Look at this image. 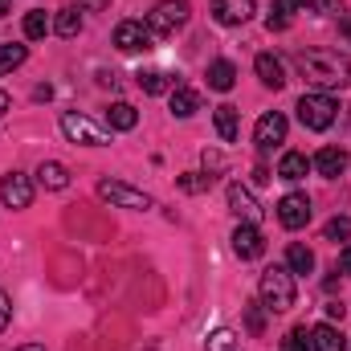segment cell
I'll return each mask as SVG.
<instances>
[{
    "label": "cell",
    "mask_w": 351,
    "mask_h": 351,
    "mask_svg": "<svg viewBox=\"0 0 351 351\" xmlns=\"http://www.w3.org/2000/svg\"><path fill=\"white\" fill-rule=\"evenodd\" d=\"M286 269H290V274H311V269H315V254H311L302 241H294V245L286 250Z\"/></svg>",
    "instance_id": "cb8c5ba5"
},
{
    "label": "cell",
    "mask_w": 351,
    "mask_h": 351,
    "mask_svg": "<svg viewBox=\"0 0 351 351\" xmlns=\"http://www.w3.org/2000/svg\"><path fill=\"white\" fill-rule=\"evenodd\" d=\"M114 45H119L123 53H143V49L156 45V33H152L143 21H123V25L114 29Z\"/></svg>",
    "instance_id": "52a82bcc"
},
{
    "label": "cell",
    "mask_w": 351,
    "mask_h": 351,
    "mask_svg": "<svg viewBox=\"0 0 351 351\" xmlns=\"http://www.w3.org/2000/svg\"><path fill=\"white\" fill-rule=\"evenodd\" d=\"M278 221H282V229H302V225L311 221V196L286 192V196L278 200Z\"/></svg>",
    "instance_id": "ba28073f"
},
{
    "label": "cell",
    "mask_w": 351,
    "mask_h": 351,
    "mask_svg": "<svg viewBox=\"0 0 351 351\" xmlns=\"http://www.w3.org/2000/svg\"><path fill=\"white\" fill-rule=\"evenodd\" d=\"M217 135L225 139V143H233L237 135H241V114H237V106H217Z\"/></svg>",
    "instance_id": "d6986e66"
},
{
    "label": "cell",
    "mask_w": 351,
    "mask_h": 351,
    "mask_svg": "<svg viewBox=\"0 0 351 351\" xmlns=\"http://www.w3.org/2000/svg\"><path fill=\"white\" fill-rule=\"evenodd\" d=\"M233 82H237V66H233V62L221 58V62L208 66V90H221V94H225V90H233Z\"/></svg>",
    "instance_id": "44dd1931"
},
{
    "label": "cell",
    "mask_w": 351,
    "mask_h": 351,
    "mask_svg": "<svg viewBox=\"0 0 351 351\" xmlns=\"http://www.w3.org/2000/svg\"><path fill=\"white\" fill-rule=\"evenodd\" d=\"M12 351H45V343H25V348H12Z\"/></svg>",
    "instance_id": "60d3db41"
},
{
    "label": "cell",
    "mask_w": 351,
    "mask_h": 351,
    "mask_svg": "<svg viewBox=\"0 0 351 351\" xmlns=\"http://www.w3.org/2000/svg\"><path fill=\"white\" fill-rule=\"evenodd\" d=\"M110 0H78V8H90V12H98V8H106Z\"/></svg>",
    "instance_id": "8d00e7d4"
},
{
    "label": "cell",
    "mask_w": 351,
    "mask_h": 351,
    "mask_svg": "<svg viewBox=\"0 0 351 351\" xmlns=\"http://www.w3.org/2000/svg\"><path fill=\"white\" fill-rule=\"evenodd\" d=\"M282 351H311V335H306V327H294V331L282 339Z\"/></svg>",
    "instance_id": "f546056e"
},
{
    "label": "cell",
    "mask_w": 351,
    "mask_h": 351,
    "mask_svg": "<svg viewBox=\"0 0 351 351\" xmlns=\"http://www.w3.org/2000/svg\"><path fill=\"white\" fill-rule=\"evenodd\" d=\"M204 168H208V172H221V168H225V160H221L217 152H204Z\"/></svg>",
    "instance_id": "e575fe53"
},
{
    "label": "cell",
    "mask_w": 351,
    "mask_h": 351,
    "mask_svg": "<svg viewBox=\"0 0 351 351\" xmlns=\"http://www.w3.org/2000/svg\"><path fill=\"white\" fill-rule=\"evenodd\" d=\"M339 29H343V37L351 41V16H343V21H339Z\"/></svg>",
    "instance_id": "ab89813d"
},
{
    "label": "cell",
    "mask_w": 351,
    "mask_h": 351,
    "mask_svg": "<svg viewBox=\"0 0 351 351\" xmlns=\"http://www.w3.org/2000/svg\"><path fill=\"white\" fill-rule=\"evenodd\" d=\"M311 164H315V172L319 176L335 180V176H343V168H348V152H343V147H323Z\"/></svg>",
    "instance_id": "9a60e30c"
},
{
    "label": "cell",
    "mask_w": 351,
    "mask_h": 351,
    "mask_svg": "<svg viewBox=\"0 0 351 351\" xmlns=\"http://www.w3.org/2000/svg\"><path fill=\"white\" fill-rule=\"evenodd\" d=\"M98 196L110 200L114 208H135V213L156 208V200H152L147 192H139V188H131V184H123V180H102V184H98Z\"/></svg>",
    "instance_id": "5b68a950"
},
{
    "label": "cell",
    "mask_w": 351,
    "mask_h": 351,
    "mask_svg": "<svg viewBox=\"0 0 351 351\" xmlns=\"http://www.w3.org/2000/svg\"><path fill=\"white\" fill-rule=\"evenodd\" d=\"M306 4H315V12H323V16H335L339 12V0H306Z\"/></svg>",
    "instance_id": "d6a6232c"
},
{
    "label": "cell",
    "mask_w": 351,
    "mask_h": 351,
    "mask_svg": "<svg viewBox=\"0 0 351 351\" xmlns=\"http://www.w3.org/2000/svg\"><path fill=\"white\" fill-rule=\"evenodd\" d=\"M306 172H311V160H306L302 152H286L282 164H278V176H282V180H302Z\"/></svg>",
    "instance_id": "603a6c76"
},
{
    "label": "cell",
    "mask_w": 351,
    "mask_h": 351,
    "mask_svg": "<svg viewBox=\"0 0 351 351\" xmlns=\"http://www.w3.org/2000/svg\"><path fill=\"white\" fill-rule=\"evenodd\" d=\"M200 110V94L192 86H184V82H176L172 86V114L176 119H192Z\"/></svg>",
    "instance_id": "e0dca14e"
},
{
    "label": "cell",
    "mask_w": 351,
    "mask_h": 351,
    "mask_svg": "<svg viewBox=\"0 0 351 351\" xmlns=\"http://www.w3.org/2000/svg\"><path fill=\"white\" fill-rule=\"evenodd\" d=\"M254 139H258V147L269 152V147H278V143H286V114H278V110H269L258 119V127H254Z\"/></svg>",
    "instance_id": "8fae6325"
},
{
    "label": "cell",
    "mask_w": 351,
    "mask_h": 351,
    "mask_svg": "<svg viewBox=\"0 0 351 351\" xmlns=\"http://www.w3.org/2000/svg\"><path fill=\"white\" fill-rule=\"evenodd\" d=\"M335 114H339V102L331 98V94H302L298 98V123L306 127V131H327L331 123H335Z\"/></svg>",
    "instance_id": "3957f363"
},
{
    "label": "cell",
    "mask_w": 351,
    "mask_h": 351,
    "mask_svg": "<svg viewBox=\"0 0 351 351\" xmlns=\"http://www.w3.org/2000/svg\"><path fill=\"white\" fill-rule=\"evenodd\" d=\"M339 269H343V274H351V245L339 254Z\"/></svg>",
    "instance_id": "74e56055"
},
{
    "label": "cell",
    "mask_w": 351,
    "mask_h": 351,
    "mask_svg": "<svg viewBox=\"0 0 351 351\" xmlns=\"http://www.w3.org/2000/svg\"><path fill=\"white\" fill-rule=\"evenodd\" d=\"M233 254H237L241 262H258V258L265 254V237H262V229H258V225H245V221H241V225L233 229Z\"/></svg>",
    "instance_id": "30bf717a"
},
{
    "label": "cell",
    "mask_w": 351,
    "mask_h": 351,
    "mask_svg": "<svg viewBox=\"0 0 351 351\" xmlns=\"http://www.w3.org/2000/svg\"><path fill=\"white\" fill-rule=\"evenodd\" d=\"M37 184L49 188V192H62V188H70V168L58 164V160H45V164L37 168Z\"/></svg>",
    "instance_id": "2e32d148"
},
{
    "label": "cell",
    "mask_w": 351,
    "mask_h": 351,
    "mask_svg": "<svg viewBox=\"0 0 351 351\" xmlns=\"http://www.w3.org/2000/svg\"><path fill=\"white\" fill-rule=\"evenodd\" d=\"M298 70L311 86H319L323 94L335 86H351V62L339 58L335 49H306L298 53Z\"/></svg>",
    "instance_id": "6da1fadb"
},
{
    "label": "cell",
    "mask_w": 351,
    "mask_h": 351,
    "mask_svg": "<svg viewBox=\"0 0 351 351\" xmlns=\"http://www.w3.org/2000/svg\"><path fill=\"white\" fill-rule=\"evenodd\" d=\"M298 8H306V0H274V12L265 16V29H269V33H274V29H286Z\"/></svg>",
    "instance_id": "7402d4cb"
},
{
    "label": "cell",
    "mask_w": 351,
    "mask_h": 351,
    "mask_svg": "<svg viewBox=\"0 0 351 351\" xmlns=\"http://www.w3.org/2000/svg\"><path fill=\"white\" fill-rule=\"evenodd\" d=\"M25 58H29V49H25V45L4 41V45H0V74H12L16 66H25Z\"/></svg>",
    "instance_id": "484cf974"
},
{
    "label": "cell",
    "mask_w": 351,
    "mask_h": 351,
    "mask_svg": "<svg viewBox=\"0 0 351 351\" xmlns=\"http://www.w3.org/2000/svg\"><path fill=\"white\" fill-rule=\"evenodd\" d=\"M8 319H12V302H8V294L0 290V331L8 327Z\"/></svg>",
    "instance_id": "836d02e7"
},
{
    "label": "cell",
    "mask_w": 351,
    "mask_h": 351,
    "mask_svg": "<svg viewBox=\"0 0 351 351\" xmlns=\"http://www.w3.org/2000/svg\"><path fill=\"white\" fill-rule=\"evenodd\" d=\"M184 21H188V0H160V4L147 12V29H152L156 37L176 33Z\"/></svg>",
    "instance_id": "8992f818"
},
{
    "label": "cell",
    "mask_w": 351,
    "mask_h": 351,
    "mask_svg": "<svg viewBox=\"0 0 351 351\" xmlns=\"http://www.w3.org/2000/svg\"><path fill=\"white\" fill-rule=\"evenodd\" d=\"M262 311H258V306H250V331H262Z\"/></svg>",
    "instance_id": "d590c367"
},
{
    "label": "cell",
    "mask_w": 351,
    "mask_h": 351,
    "mask_svg": "<svg viewBox=\"0 0 351 351\" xmlns=\"http://www.w3.org/2000/svg\"><path fill=\"white\" fill-rule=\"evenodd\" d=\"M0 200H4L8 208H29V204H33V180L25 172H8L0 180Z\"/></svg>",
    "instance_id": "9c48e42d"
},
{
    "label": "cell",
    "mask_w": 351,
    "mask_h": 351,
    "mask_svg": "<svg viewBox=\"0 0 351 351\" xmlns=\"http://www.w3.org/2000/svg\"><path fill=\"white\" fill-rule=\"evenodd\" d=\"M213 184V176H200V172H188V176H180V188L184 192H204Z\"/></svg>",
    "instance_id": "4dcf8cb0"
},
{
    "label": "cell",
    "mask_w": 351,
    "mask_h": 351,
    "mask_svg": "<svg viewBox=\"0 0 351 351\" xmlns=\"http://www.w3.org/2000/svg\"><path fill=\"white\" fill-rule=\"evenodd\" d=\"M233 343H237V331H229V327H217L208 335V351H229Z\"/></svg>",
    "instance_id": "f1b7e54d"
},
{
    "label": "cell",
    "mask_w": 351,
    "mask_h": 351,
    "mask_svg": "<svg viewBox=\"0 0 351 351\" xmlns=\"http://www.w3.org/2000/svg\"><path fill=\"white\" fill-rule=\"evenodd\" d=\"M311 351H348V339L331 327V323H319L311 331Z\"/></svg>",
    "instance_id": "ac0fdd59"
},
{
    "label": "cell",
    "mask_w": 351,
    "mask_h": 351,
    "mask_svg": "<svg viewBox=\"0 0 351 351\" xmlns=\"http://www.w3.org/2000/svg\"><path fill=\"white\" fill-rule=\"evenodd\" d=\"M229 208H233L245 225H258V221H262V204H258L254 192L241 188V184H229Z\"/></svg>",
    "instance_id": "7c38bea8"
},
{
    "label": "cell",
    "mask_w": 351,
    "mask_h": 351,
    "mask_svg": "<svg viewBox=\"0 0 351 351\" xmlns=\"http://www.w3.org/2000/svg\"><path fill=\"white\" fill-rule=\"evenodd\" d=\"M213 16L221 25H245L254 16V0H213Z\"/></svg>",
    "instance_id": "4fadbf2b"
},
{
    "label": "cell",
    "mask_w": 351,
    "mask_h": 351,
    "mask_svg": "<svg viewBox=\"0 0 351 351\" xmlns=\"http://www.w3.org/2000/svg\"><path fill=\"white\" fill-rule=\"evenodd\" d=\"M8 106H12V98H8V94L0 90V119H4V110H8Z\"/></svg>",
    "instance_id": "f35d334b"
},
{
    "label": "cell",
    "mask_w": 351,
    "mask_h": 351,
    "mask_svg": "<svg viewBox=\"0 0 351 351\" xmlns=\"http://www.w3.org/2000/svg\"><path fill=\"white\" fill-rule=\"evenodd\" d=\"M62 135H66L70 143H82V147H106V143H110V131L98 127L86 114H78V110H66V114H62Z\"/></svg>",
    "instance_id": "277c9868"
},
{
    "label": "cell",
    "mask_w": 351,
    "mask_h": 351,
    "mask_svg": "<svg viewBox=\"0 0 351 351\" xmlns=\"http://www.w3.org/2000/svg\"><path fill=\"white\" fill-rule=\"evenodd\" d=\"M4 12H8V0H0V16H4Z\"/></svg>",
    "instance_id": "b9f144b4"
},
{
    "label": "cell",
    "mask_w": 351,
    "mask_h": 351,
    "mask_svg": "<svg viewBox=\"0 0 351 351\" xmlns=\"http://www.w3.org/2000/svg\"><path fill=\"white\" fill-rule=\"evenodd\" d=\"M139 86H143V94H164V90H172L176 82L164 70H147V74H139Z\"/></svg>",
    "instance_id": "83f0119b"
},
{
    "label": "cell",
    "mask_w": 351,
    "mask_h": 351,
    "mask_svg": "<svg viewBox=\"0 0 351 351\" xmlns=\"http://www.w3.org/2000/svg\"><path fill=\"white\" fill-rule=\"evenodd\" d=\"M53 33H58V37H78V33H82V16H78V8H62V12L53 16Z\"/></svg>",
    "instance_id": "d4e9b609"
},
{
    "label": "cell",
    "mask_w": 351,
    "mask_h": 351,
    "mask_svg": "<svg viewBox=\"0 0 351 351\" xmlns=\"http://www.w3.org/2000/svg\"><path fill=\"white\" fill-rule=\"evenodd\" d=\"M49 29H53V25H49V16H45L41 8H33V12L25 16V37H29V41H41Z\"/></svg>",
    "instance_id": "4316f807"
},
{
    "label": "cell",
    "mask_w": 351,
    "mask_h": 351,
    "mask_svg": "<svg viewBox=\"0 0 351 351\" xmlns=\"http://www.w3.org/2000/svg\"><path fill=\"white\" fill-rule=\"evenodd\" d=\"M135 123H139V110H135L131 102H114V106L106 110V127H110V131H131Z\"/></svg>",
    "instance_id": "ffe728a7"
},
{
    "label": "cell",
    "mask_w": 351,
    "mask_h": 351,
    "mask_svg": "<svg viewBox=\"0 0 351 351\" xmlns=\"http://www.w3.org/2000/svg\"><path fill=\"white\" fill-rule=\"evenodd\" d=\"M327 237H331V241H339V237H351V221H348V217H335V221L327 225Z\"/></svg>",
    "instance_id": "1f68e13d"
},
{
    "label": "cell",
    "mask_w": 351,
    "mask_h": 351,
    "mask_svg": "<svg viewBox=\"0 0 351 351\" xmlns=\"http://www.w3.org/2000/svg\"><path fill=\"white\" fill-rule=\"evenodd\" d=\"M258 290H262V306L269 315H286V311L294 306V298H298L294 274H290L286 265H269L262 274V282H258Z\"/></svg>",
    "instance_id": "7a4b0ae2"
},
{
    "label": "cell",
    "mask_w": 351,
    "mask_h": 351,
    "mask_svg": "<svg viewBox=\"0 0 351 351\" xmlns=\"http://www.w3.org/2000/svg\"><path fill=\"white\" fill-rule=\"evenodd\" d=\"M254 70H258L262 86H269V90H282V86H286V66H282V62H278L274 53H258Z\"/></svg>",
    "instance_id": "5bb4252c"
}]
</instances>
